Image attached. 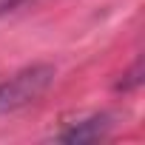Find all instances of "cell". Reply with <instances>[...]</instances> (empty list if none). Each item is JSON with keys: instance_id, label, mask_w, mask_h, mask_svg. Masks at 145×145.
I'll use <instances>...</instances> for the list:
<instances>
[{"instance_id": "3", "label": "cell", "mask_w": 145, "mask_h": 145, "mask_svg": "<svg viewBox=\"0 0 145 145\" xmlns=\"http://www.w3.org/2000/svg\"><path fill=\"white\" fill-rule=\"evenodd\" d=\"M23 3H29V0H0V17H3L6 12H14V9L23 6Z\"/></svg>"}, {"instance_id": "2", "label": "cell", "mask_w": 145, "mask_h": 145, "mask_svg": "<svg viewBox=\"0 0 145 145\" xmlns=\"http://www.w3.org/2000/svg\"><path fill=\"white\" fill-rule=\"evenodd\" d=\"M105 128H108V117H91V120L74 125L71 131H65L60 139H65V142H88V139H100L105 134Z\"/></svg>"}, {"instance_id": "1", "label": "cell", "mask_w": 145, "mask_h": 145, "mask_svg": "<svg viewBox=\"0 0 145 145\" xmlns=\"http://www.w3.org/2000/svg\"><path fill=\"white\" fill-rule=\"evenodd\" d=\"M51 83H54V68L51 65H29V68L17 71L14 77L0 83V117L31 105L34 100H40L48 91Z\"/></svg>"}]
</instances>
